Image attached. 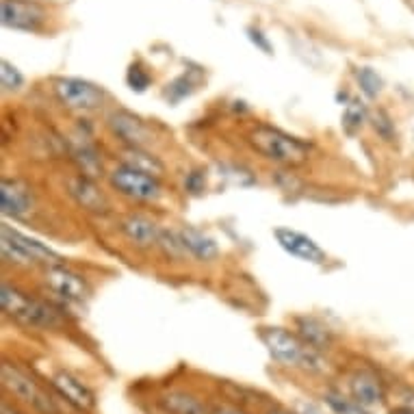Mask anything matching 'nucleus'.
<instances>
[{
    "mask_svg": "<svg viewBox=\"0 0 414 414\" xmlns=\"http://www.w3.org/2000/svg\"><path fill=\"white\" fill-rule=\"evenodd\" d=\"M247 143L252 146V150H256L263 158H267V161L286 167L304 165L310 156V148L304 141L265 124L249 131Z\"/></svg>",
    "mask_w": 414,
    "mask_h": 414,
    "instance_id": "1",
    "label": "nucleus"
},
{
    "mask_svg": "<svg viewBox=\"0 0 414 414\" xmlns=\"http://www.w3.org/2000/svg\"><path fill=\"white\" fill-rule=\"evenodd\" d=\"M261 338L269 354L284 367H304L310 371H321L324 360L317 356V349L300 341L295 334L286 332L282 328H265Z\"/></svg>",
    "mask_w": 414,
    "mask_h": 414,
    "instance_id": "2",
    "label": "nucleus"
},
{
    "mask_svg": "<svg viewBox=\"0 0 414 414\" xmlns=\"http://www.w3.org/2000/svg\"><path fill=\"white\" fill-rule=\"evenodd\" d=\"M0 252L7 263L16 265H30V263H44V265H61V256L52 252L48 245L30 239L11 226L3 224L0 228Z\"/></svg>",
    "mask_w": 414,
    "mask_h": 414,
    "instance_id": "3",
    "label": "nucleus"
},
{
    "mask_svg": "<svg viewBox=\"0 0 414 414\" xmlns=\"http://www.w3.org/2000/svg\"><path fill=\"white\" fill-rule=\"evenodd\" d=\"M0 302H3V308L9 317L13 319L33 326V328H57L59 326V317L57 312L46 306L44 302H37L33 297H28L24 293H20L13 286H9L7 282L3 284V291H0Z\"/></svg>",
    "mask_w": 414,
    "mask_h": 414,
    "instance_id": "4",
    "label": "nucleus"
},
{
    "mask_svg": "<svg viewBox=\"0 0 414 414\" xmlns=\"http://www.w3.org/2000/svg\"><path fill=\"white\" fill-rule=\"evenodd\" d=\"M111 184L122 196L137 200V202H156L163 196L161 182L156 176L141 172L133 165H119L111 172Z\"/></svg>",
    "mask_w": 414,
    "mask_h": 414,
    "instance_id": "5",
    "label": "nucleus"
},
{
    "mask_svg": "<svg viewBox=\"0 0 414 414\" xmlns=\"http://www.w3.org/2000/svg\"><path fill=\"white\" fill-rule=\"evenodd\" d=\"M54 95L63 107L72 111H93L105 100L102 89L83 78H57Z\"/></svg>",
    "mask_w": 414,
    "mask_h": 414,
    "instance_id": "6",
    "label": "nucleus"
},
{
    "mask_svg": "<svg viewBox=\"0 0 414 414\" xmlns=\"http://www.w3.org/2000/svg\"><path fill=\"white\" fill-rule=\"evenodd\" d=\"M3 384L18 399H22L28 406H33L37 412H42V414H57V406L52 403V399L28 375H24L20 369H16L11 365H3Z\"/></svg>",
    "mask_w": 414,
    "mask_h": 414,
    "instance_id": "7",
    "label": "nucleus"
},
{
    "mask_svg": "<svg viewBox=\"0 0 414 414\" xmlns=\"http://www.w3.org/2000/svg\"><path fill=\"white\" fill-rule=\"evenodd\" d=\"M46 284L48 289L68 304H85L89 297V286L85 278L66 265H48L46 269Z\"/></svg>",
    "mask_w": 414,
    "mask_h": 414,
    "instance_id": "8",
    "label": "nucleus"
},
{
    "mask_svg": "<svg viewBox=\"0 0 414 414\" xmlns=\"http://www.w3.org/2000/svg\"><path fill=\"white\" fill-rule=\"evenodd\" d=\"M273 237L286 254H291V256L300 261L314 263V265H321L326 261V252L304 232H297L293 228H276Z\"/></svg>",
    "mask_w": 414,
    "mask_h": 414,
    "instance_id": "9",
    "label": "nucleus"
},
{
    "mask_svg": "<svg viewBox=\"0 0 414 414\" xmlns=\"http://www.w3.org/2000/svg\"><path fill=\"white\" fill-rule=\"evenodd\" d=\"M3 24L18 30H37L46 18L44 9L33 0H3Z\"/></svg>",
    "mask_w": 414,
    "mask_h": 414,
    "instance_id": "10",
    "label": "nucleus"
},
{
    "mask_svg": "<svg viewBox=\"0 0 414 414\" xmlns=\"http://www.w3.org/2000/svg\"><path fill=\"white\" fill-rule=\"evenodd\" d=\"M109 129L113 131L115 137H119L124 143L131 148H143L150 141V131L148 126L133 113L129 111H115L109 115Z\"/></svg>",
    "mask_w": 414,
    "mask_h": 414,
    "instance_id": "11",
    "label": "nucleus"
},
{
    "mask_svg": "<svg viewBox=\"0 0 414 414\" xmlns=\"http://www.w3.org/2000/svg\"><path fill=\"white\" fill-rule=\"evenodd\" d=\"M68 189H70V196L87 211L91 213H100L105 215L109 211V200L102 191L93 184V180L85 174H78L74 178L68 180Z\"/></svg>",
    "mask_w": 414,
    "mask_h": 414,
    "instance_id": "12",
    "label": "nucleus"
},
{
    "mask_svg": "<svg viewBox=\"0 0 414 414\" xmlns=\"http://www.w3.org/2000/svg\"><path fill=\"white\" fill-rule=\"evenodd\" d=\"M0 208L5 215L24 217L30 211V194L28 187L18 180H3L0 182Z\"/></svg>",
    "mask_w": 414,
    "mask_h": 414,
    "instance_id": "13",
    "label": "nucleus"
},
{
    "mask_svg": "<svg viewBox=\"0 0 414 414\" xmlns=\"http://www.w3.org/2000/svg\"><path fill=\"white\" fill-rule=\"evenodd\" d=\"M119 228H122L124 237L137 247H150L161 239V230L156 228L152 219H148L143 215H129L122 221Z\"/></svg>",
    "mask_w": 414,
    "mask_h": 414,
    "instance_id": "14",
    "label": "nucleus"
},
{
    "mask_svg": "<svg viewBox=\"0 0 414 414\" xmlns=\"http://www.w3.org/2000/svg\"><path fill=\"white\" fill-rule=\"evenodd\" d=\"M349 386H352V397L365 408V410H371V408H377L382 401H384V389H382L379 379L369 373V371H360L352 377L349 382Z\"/></svg>",
    "mask_w": 414,
    "mask_h": 414,
    "instance_id": "15",
    "label": "nucleus"
},
{
    "mask_svg": "<svg viewBox=\"0 0 414 414\" xmlns=\"http://www.w3.org/2000/svg\"><path fill=\"white\" fill-rule=\"evenodd\" d=\"M52 384H54V389L63 397H66L72 406H76L81 410H91L93 408V395H91V391L83 384L78 377H74L72 373L59 371L52 377Z\"/></svg>",
    "mask_w": 414,
    "mask_h": 414,
    "instance_id": "16",
    "label": "nucleus"
},
{
    "mask_svg": "<svg viewBox=\"0 0 414 414\" xmlns=\"http://www.w3.org/2000/svg\"><path fill=\"white\" fill-rule=\"evenodd\" d=\"M180 239H182V245L184 249L191 254V256H196L200 261H213L217 259V254H219V247L215 243V239H211L208 235H204L202 230L198 228H182L180 232Z\"/></svg>",
    "mask_w": 414,
    "mask_h": 414,
    "instance_id": "17",
    "label": "nucleus"
},
{
    "mask_svg": "<svg viewBox=\"0 0 414 414\" xmlns=\"http://www.w3.org/2000/svg\"><path fill=\"white\" fill-rule=\"evenodd\" d=\"M297 330H300L304 343L314 349H326L332 341L330 330L321 321L312 319V317H302V319H297Z\"/></svg>",
    "mask_w": 414,
    "mask_h": 414,
    "instance_id": "18",
    "label": "nucleus"
},
{
    "mask_svg": "<svg viewBox=\"0 0 414 414\" xmlns=\"http://www.w3.org/2000/svg\"><path fill=\"white\" fill-rule=\"evenodd\" d=\"M163 406L172 414H206L202 403L184 393H170L163 397Z\"/></svg>",
    "mask_w": 414,
    "mask_h": 414,
    "instance_id": "19",
    "label": "nucleus"
},
{
    "mask_svg": "<svg viewBox=\"0 0 414 414\" xmlns=\"http://www.w3.org/2000/svg\"><path fill=\"white\" fill-rule=\"evenodd\" d=\"M126 156H129V158H126V165H133V167H137V170H141V172H148V174H152V176H156V174H161V172H163V165L158 163L154 156L143 154L141 148H133Z\"/></svg>",
    "mask_w": 414,
    "mask_h": 414,
    "instance_id": "20",
    "label": "nucleus"
},
{
    "mask_svg": "<svg viewBox=\"0 0 414 414\" xmlns=\"http://www.w3.org/2000/svg\"><path fill=\"white\" fill-rule=\"evenodd\" d=\"M74 154H76V161L81 163L85 176H98V174L102 172L100 158H98V154H95V150H93L91 146L83 143V146H78V148L74 150Z\"/></svg>",
    "mask_w": 414,
    "mask_h": 414,
    "instance_id": "21",
    "label": "nucleus"
},
{
    "mask_svg": "<svg viewBox=\"0 0 414 414\" xmlns=\"http://www.w3.org/2000/svg\"><path fill=\"white\" fill-rule=\"evenodd\" d=\"M367 119V109L360 100H352L347 107H345V113H343V126L347 129V133H354L358 131L360 126L365 124Z\"/></svg>",
    "mask_w": 414,
    "mask_h": 414,
    "instance_id": "22",
    "label": "nucleus"
},
{
    "mask_svg": "<svg viewBox=\"0 0 414 414\" xmlns=\"http://www.w3.org/2000/svg\"><path fill=\"white\" fill-rule=\"evenodd\" d=\"M326 403L334 414H365V408L356 399H347L338 393H326Z\"/></svg>",
    "mask_w": 414,
    "mask_h": 414,
    "instance_id": "23",
    "label": "nucleus"
},
{
    "mask_svg": "<svg viewBox=\"0 0 414 414\" xmlns=\"http://www.w3.org/2000/svg\"><path fill=\"white\" fill-rule=\"evenodd\" d=\"M356 76H358L360 89L365 91V95H369V98H377V93L382 91V85H384L379 78V74L371 68H360L356 72Z\"/></svg>",
    "mask_w": 414,
    "mask_h": 414,
    "instance_id": "24",
    "label": "nucleus"
},
{
    "mask_svg": "<svg viewBox=\"0 0 414 414\" xmlns=\"http://www.w3.org/2000/svg\"><path fill=\"white\" fill-rule=\"evenodd\" d=\"M0 85H3L5 91H16L24 85V76L20 74L18 68H13L9 61H3L0 63Z\"/></svg>",
    "mask_w": 414,
    "mask_h": 414,
    "instance_id": "25",
    "label": "nucleus"
},
{
    "mask_svg": "<svg viewBox=\"0 0 414 414\" xmlns=\"http://www.w3.org/2000/svg\"><path fill=\"white\" fill-rule=\"evenodd\" d=\"M126 83H129V87L133 91H146L150 87V74L146 70H141L139 66H133L129 70V74H126Z\"/></svg>",
    "mask_w": 414,
    "mask_h": 414,
    "instance_id": "26",
    "label": "nucleus"
},
{
    "mask_svg": "<svg viewBox=\"0 0 414 414\" xmlns=\"http://www.w3.org/2000/svg\"><path fill=\"white\" fill-rule=\"evenodd\" d=\"M373 126H375V131H377L382 137H384L386 141H391V139H393V135H395V126H393L391 117H389L384 111H379V113L375 115Z\"/></svg>",
    "mask_w": 414,
    "mask_h": 414,
    "instance_id": "27",
    "label": "nucleus"
},
{
    "mask_svg": "<svg viewBox=\"0 0 414 414\" xmlns=\"http://www.w3.org/2000/svg\"><path fill=\"white\" fill-rule=\"evenodd\" d=\"M187 187H189L191 194H200L202 187H204V176L200 172H194V174L187 178Z\"/></svg>",
    "mask_w": 414,
    "mask_h": 414,
    "instance_id": "28",
    "label": "nucleus"
},
{
    "mask_svg": "<svg viewBox=\"0 0 414 414\" xmlns=\"http://www.w3.org/2000/svg\"><path fill=\"white\" fill-rule=\"evenodd\" d=\"M247 35H249V40L256 44V46H261L265 52H271V46H269V42L263 37V33L261 30H254V28H247Z\"/></svg>",
    "mask_w": 414,
    "mask_h": 414,
    "instance_id": "29",
    "label": "nucleus"
},
{
    "mask_svg": "<svg viewBox=\"0 0 414 414\" xmlns=\"http://www.w3.org/2000/svg\"><path fill=\"white\" fill-rule=\"evenodd\" d=\"M295 410H297V414H326L319 406H314L310 401H297Z\"/></svg>",
    "mask_w": 414,
    "mask_h": 414,
    "instance_id": "30",
    "label": "nucleus"
},
{
    "mask_svg": "<svg viewBox=\"0 0 414 414\" xmlns=\"http://www.w3.org/2000/svg\"><path fill=\"white\" fill-rule=\"evenodd\" d=\"M391 414H414V408H410V406H401V408H395Z\"/></svg>",
    "mask_w": 414,
    "mask_h": 414,
    "instance_id": "31",
    "label": "nucleus"
},
{
    "mask_svg": "<svg viewBox=\"0 0 414 414\" xmlns=\"http://www.w3.org/2000/svg\"><path fill=\"white\" fill-rule=\"evenodd\" d=\"M213 414H243V412H239V410H235V408H217Z\"/></svg>",
    "mask_w": 414,
    "mask_h": 414,
    "instance_id": "32",
    "label": "nucleus"
},
{
    "mask_svg": "<svg viewBox=\"0 0 414 414\" xmlns=\"http://www.w3.org/2000/svg\"><path fill=\"white\" fill-rule=\"evenodd\" d=\"M3 414H18V412H16V410H11L7 403H3Z\"/></svg>",
    "mask_w": 414,
    "mask_h": 414,
    "instance_id": "33",
    "label": "nucleus"
},
{
    "mask_svg": "<svg viewBox=\"0 0 414 414\" xmlns=\"http://www.w3.org/2000/svg\"><path fill=\"white\" fill-rule=\"evenodd\" d=\"M271 414H286V412H271Z\"/></svg>",
    "mask_w": 414,
    "mask_h": 414,
    "instance_id": "34",
    "label": "nucleus"
}]
</instances>
